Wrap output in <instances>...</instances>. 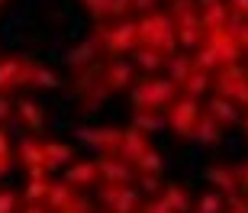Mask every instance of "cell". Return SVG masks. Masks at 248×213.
Wrapping results in <instances>:
<instances>
[{
  "label": "cell",
  "instance_id": "obj_11",
  "mask_svg": "<svg viewBox=\"0 0 248 213\" xmlns=\"http://www.w3.org/2000/svg\"><path fill=\"white\" fill-rule=\"evenodd\" d=\"M206 181H210L219 194L226 197H235L239 194V187H242V178H239V165L232 168L226 165V162H216V165H210V171H206Z\"/></svg>",
  "mask_w": 248,
  "mask_h": 213
},
{
  "label": "cell",
  "instance_id": "obj_18",
  "mask_svg": "<svg viewBox=\"0 0 248 213\" xmlns=\"http://www.w3.org/2000/svg\"><path fill=\"white\" fill-rule=\"evenodd\" d=\"M16 162L26 168V171H39V168H46V165H42V139H36V136L19 139V146H16Z\"/></svg>",
  "mask_w": 248,
  "mask_h": 213
},
{
  "label": "cell",
  "instance_id": "obj_41",
  "mask_svg": "<svg viewBox=\"0 0 248 213\" xmlns=\"http://www.w3.org/2000/svg\"><path fill=\"white\" fill-rule=\"evenodd\" d=\"M23 213H52V207H48L46 200H26Z\"/></svg>",
  "mask_w": 248,
  "mask_h": 213
},
{
  "label": "cell",
  "instance_id": "obj_6",
  "mask_svg": "<svg viewBox=\"0 0 248 213\" xmlns=\"http://www.w3.org/2000/svg\"><path fill=\"white\" fill-rule=\"evenodd\" d=\"M213 87H216V94L242 103L245 94H248V68H242V65H219L216 71H213Z\"/></svg>",
  "mask_w": 248,
  "mask_h": 213
},
{
  "label": "cell",
  "instance_id": "obj_28",
  "mask_svg": "<svg viewBox=\"0 0 248 213\" xmlns=\"http://www.w3.org/2000/svg\"><path fill=\"white\" fill-rule=\"evenodd\" d=\"M190 213H226V194H219V191H206V194L197 197V204H193Z\"/></svg>",
  "mask_w": 248,
  "mask_h": 213
},
{
  "label": "cell",
  "instance_id": "obj_8",
  "mask_svg": "<svg viewBox=\"0 0 248 213\" xmlns=\"http://www.w3.org/2000/svg\"><path fill=\"white\" fill-rule=\"evenodd\" d=\"M103 46H107V52H113V55L136 52L139 49V19H120V23L107 26Z\"/></svg>",
  "mask_w": 248,
  "mask_h": 213
},
{
  "label": "cell",
  "instance_id": "obj_33",
  "mask_svg": "<svg viewBox=\"0 0 248 213\" xmlns=\"http://www.w3.org/2000/svg\"><path fill=\"white\" fill-rule=\"evenodd\" d=\"M136 181L142 184V191L152 197H161V191H165V184H161V178L155 175V171H136Z\"/></svg>",
  "mask_w": 248,
  "mask_h": 213
},
{
  "label": "cell",
  "instance_id": "obj_12",
  "mask_svg": "<svg viewBox=\"0 0 248 213\" xmlns=\"http://www.w3.org/2000/svg\"><path fill=\"white\" fill-rule=\"evenodd\" d=\"M100 171H103V184H132V165L123 155H103L100 158Z\"/></svg>",
  "mask_w": 248,
  "mask_h": 213
},
{
  "label": "cell",
  "instance_id": "obj_40",
  "mask_svg": "<svg viewBox=\"0 0 248 213\" xmlns=\"http://www.w3.org/2000/svg\"><path fill=\"white\" fill-rule=\"evenodd\" d=\"M132 10H139L142 16H145V13H155V10H158V0H132Z\"/></svg>",
  "mask_w": 248,
  "mask_h": 213
},
{
  "label": "cell",
  "instance_id": "obj_30",
  "mask_svg": "<svg viewBox=\"0 0 248 213\" xmlns=\"http://www.w3.org/2000/svg\"><path fill=\"white\" fill-rule=\"evenodd\" d=\"M193 68H200V71H216L219 68V55H216V49L210 42H203L200 49H193Z\"/></svg>",
  "mask_w": 248,
  "mask_h": 213
},
{
  "label": "cell",
  "instance_id": "obj_42",
  "mask_svg": "<svg viewBox=\"0 0 248 213\" xmlns=\"http://www.w3.org/2000/svg\"><path fill=\"white\" fill-rule=\"evenodd\" d=\"M226 213H248V200H245V197H239V194L229 197V210H226Z\"/></svg>",
  "mask_w": 248,
  "mask_h": 213
},
{
  "label": "cell",
  "instance_id": "obj_25",
  "mask_svg": "<svg viewBox=\"0 0 248 213\" xmlns=\"http://www.w3.org/2000/svg\"><path fill=\"white\" fill-rule=\"evenodd\" d=\"M132 55H136V65L142 68V71H148V74H155L158 68H165V65H168V55H165V52H158V49H148V46H139Z\"/></svg>",
  "mask_w": 248,
  "mask_h": 213
},
{
  "label": "cell",
  "instance_id": "obj_26",
  "mask_svg": "<svg viewBox=\"0 0 248 213\" xmlns=\"http://www.w3.org/2000/svg\"><path fill=\"white\" fill-rule=\"evenodd\" d=\"M161 197L171 204V210H174V213H190L193 210L190 194H187V187H181V184H168L165 191H161Z\"/></svg>",
  "mask_w": 248,
  "mask_h": 213
},
{
  "label": "cell",
  "instance_id": "obj_31",
  "mask_svg": "<svg viewBox=\"0 0 248 213\" xmlns=\"http://www.w3.org/2000/svg\"><path fill=\"white\" fill-rule=\"evenodd\" d=\"M71 197H74V187L68 184V181H52V191H48V200H46V204L52 207V213H58L64 204H68V200H71Z\"/></svg>",
  "mask_w": 248,
  "mask_h": 213
},
{
  "label": "cell",
  "instance_id": "obj_39",
  "mask_svg": "<svg viewBox=\"0 0 248 213\" xmlns=\"http://www.w3.org/2000/svg\"><path fill=\"white\" fill-rule=\"evenodd\" d=\"M13 116H16V103H10L7 94H0V126H3V123H10Z\"/></svg>",
  "mask_w": 248,
  "mask_h": 213
},
{
  "label": "cell",
  "instance_id": "obj_43",
  "mask_svg": "<svg viewBox=\"0 0 248 213\" xmlns=\"http://www.w3.org/2000/svg\"><path fill=\"white\" fill-rule=\"evenodd\" d=\"M229 10L232 13H239V16L248 19V0H229Z\"/></svg>",
  "mask_w": 248,
  "mask_h": 213
},
{
  "label": "cell",
  "instance_id": "obj_29",
  "mask_svg": "<svg viewBox=\"0 0 248 213\" xmlns=\"http://www.w3.org/2000/svg\"><path fill=\"white\" fill-rule=\"evenodd\" d=\"M165 68H168V78H171V81L184 84V81H187V74L193 71V55H171Z\"/></svg>",
  "mask_w": 248,
  "mask_h": 213
},
{
  "label": "cell",
  "instance_id": "obj_17",
  "mask_svg": "<svg viewBox=\"0 0 248 213\" xmlns=\"http://www.w3.org/2000/svg\"><path fill=\"white\" fill-rule=\"evenodd\" d=\"M71 158H74L71 146H64V142H58V139H42V165H46V171L68 168Z\"/></svg>",
  "mask_w": 248,
  "mask_h": 213
},
{
  "label": "cell",
  "instance_id": "obj_44",
  "mask_svg": "<svg viewBox=\"0 0 248 213\" xmlns=\"http://www.w3.org/2000/svg\"><path fill=\"white\" fill-rule=\"evenodd\" d=\"M239 178H242V187H248V162L239 165Z\"/></svg>",
  "mask_w": 248,
  "mask_h": 213
},
{
  "label": "cell",
  "instance_id": "obj_2",
  "mask_svg": "<svg viewBox=\"0 0 248 213\" xmlns=\"http://www.w3.org/2000/svg\"><path fill=\"white\" fill-rule=\"evenodd\" d=\"M171 19L177 26V42L184 49H200L206 42V29H203L200 19V0H174Z\"/></svg>",
  "mask_w": 248,
  "mask_h": 213
},
{
  "label": "cell",
  "instance_id": "obj_1",
  "mask_svg": "<svg viewBox=\"0 0 248 213\" xmlns=\"http://www.w3.org/2000/svg\"><path fill=\"white\" fill-rule=\"evenodd\" d=\"M139 46H148V49H158V52H165L168 58L174 55V46H177V26L171 13H145V16H139Z\"/></svg>",
  "mask_w": 248,
  "mask_h": 213
},
{
  "label": "cell",
  "instance_id": "obj_7",
  "mask_svg": "<svg viewBox=\"0 0 248 213\" xmlns=\"http://www.w3.org/2000/svg\"><path fill=\"white\" fill-rule=\"evenodd\" d=\"M100 204L107 213H142V197L129 184H100Z\"/></svg>",
  "mask_w": 248,
  "mask_h": 213
},
{
  "label": "cell",
  "instance_id": "obj_10",
  "mask_svg": "<svg viewBox=\"0 0 248 213\" xmlns=\"http://www.w3.org/2000/svg\"><path fill=\"white\" fill-rule=\"evenodd\" d=\"M206 42L216 49V55H219V65H239V55L245 52V49H242V42L229 33V26L210 29V33H206Z\"/></svg>",
  "mask_w": 248,
  "mask_h": 213
},
{
  "label": "cell",
  "instance_id": "obj_19",
  "mask_svg": "<svg viewBox=\"0 0 248 213\" xmlns=\"http://www.w3.org/2000/svg\"><path fill=\"white\" fill-rule=\"evenodd\" d=\"M206 113H210V116L219 123V126H235V123H239V110H235V100L222 97V94L210 97V103H206Z\"/></svg>",
  "mask_w": 248,
  "mask_h": 213
},
{
  "label": "cell",
  "instance_id": "obj_4",
  "mask_svg": "<svg viewBox=\"0 0 248 213\" xmlns=\"http://www.w3.org/2000/svg\"><path fill=\"white\" fill-rule=\"evenodd\" d=\"M200 97H190V94H177L174 103L165 110L168 130H174L181 139H193V130H197V120H200Z\"/></svg>",
  "mask_w": 248,
  "mask_h": 213
},
{
  "label": "cell",
  "instance_id": "obj_16",
  "mask_svg": "<svg viewBox=\"0 0 248 213\" xmlns=\"http://www.w3.org/2000/svg\"><path fill=\"white\" fill-rule=\"evenodd\" d=\"M29 58L23 55H10L0 62V94L13 91V87H23V71H26Z\"/></svg>",
  "mask_w": 248,
  "mask_h": 213
},
{
  "label": "cell",
  "instance_id": "obj_15",
  "mask_svg": "<svg viewBox=\"0 0 248 213\" xmlns=\"http://www.w3.org/2000/svg\"><path fill=\"white\" fill-rule=\"evenodd\" d=\"M229 16H232L229 0H200V19H203V29H206V33L226 26Z\"/></svg>",
  "mask_w": 248,
  "mask_h": 213
},
{
  "label": "cell",
  "instance_id": "obj_3",
  "mask_svg": "<svg viewBox=\"0 0 248 213\" xmlns=\"http://www.w3.org/2000/svg\"><path fill=\"white\" fill-rule=\"evenodd\" d=\"M177 91H181V84L171 78H148V81H139L132 87V103L145 107V110H168L174 103Z\"/></svg>",
  "mask_w": 248,
  "mask_h": 213
},
{
  "label": "cell",
  "instance_id": "obj_35",
  "mask_svg": "<svg viewBox=\"0 0 248 213\" xmlns=\"http://www.w3.org/2000/svg\"><path fill=\"white\" fill-rule=\"evenodd\" d=\"M81 3H84V10H87L91 16H97V19L113 16V0H81Z\"/></svg>",
  "mask_w": 248,
  "mask_h": 213
},
{
  "label": "cell",
  "instance_id": "obj_27",
  "mask_svg": "<svg viewBox=\"0 0 248 213\" xmlns=\"http://www.w3.org/2000/svg\"><path fill=\"white\" fill-rule=\"evenodd\" d=\"M210 84H213V74H210V71H200V68H193V71L187 74V81L181 84V91L190 94V97H203Z\"/></svg>",
  "mask_w": 248,
  "mask_h": 213
},
{
  "label": "cell",
  "instance_id": "obj_23",
  "mask_svg": "<svg viewBox=\"0 0 248 213\" xmlns=\"http://www.w3.org/2000/svg\"><path fill=\"white\" fill-rule=\"evenodd\" d=\"M16 120L26 126V130H42V123H46V113H42V107H39L32 97H23V100L16 103Z\"/></svg>",
  "mask_w": 248,
  "mask_h": 213
},
{
  "label": "cell",
  "instance_id": "obj_36",
  "mask_svg": "<svg viewBox=\"0 0 248 213\" xmlns=\"http://www.w3.org/2000/svg\"><path fill=\"white\" fill-rule=\"evenodd\" d=\"M58 213H93V210H91V200H87V197L74 194V197H71V200H68V204H64Z\"/></svg>",
  "mask_w": 248,
  "mask_h": 213
},
{
  "label": "cell",
  "instance_id": "obj_34",
  "mask_svg": "<svg viewBox=\"0 0 248 213\" xmlns=\"http://www.w3.org/2000/svg\"><path fill=\"white\" fill-rule=\"evenodd\" d=\"M161 168H165V158H161V152H158V148H148L145 155H142V162H139L136 165V171H161Z\"/></svg>",
  "mask_w": 248,
  "mask_h": 213
},
{
  "label": "cell",
  "instance_id": "obj_37",
  "mask_svg": "<svg viewBox=\"0 0 248 213\" xmlns=\"http://www.w3.org/2000/svg\"><path fill=\"white\" fill-rule=\"evenodd\" d=\"M142 213H174L171 204H168L165 197H148L145 204H142Z\"/></svg>",
  "mask_w": 248,
  "mask_h": 213
},
{
  "label": "cell",
  "instance_id": "obj_32",
  "mask_svg": "<svg viewBox=\"0 0 248 213\" xmlns=\"http://www.w3.org/2000/svg\"><path fill=\"white\" fill-rule=\"evenodd\" d=\"M13 171V148H10V136L0 126V178H7Z\"/></svg>",
  "mask_w": 248,
  "mask_h": 213
},
{
  "label": "cell",
  "instance_id": "obj_20",
  "mask_svg": "<svg viewBox=\"0 0 248 213\" xmlns=\"http://www.w3.org/2000/svg\"><path fill=\"white\" fill-rule=\"evenodd\" d=\"M23 87H58V74L46 65H36V62H26V71H23Z\"/></svg>",
  "mask_w": 248,
  "mask_h": 213
},
{
  "label": "cell",
  "instance_id": "obj_9",
  "mask_svg": "<svg viewBox=\"0 0 248 213\" xmlns=\"http://www.w3.org/2000/svg\"><path fill=\"white\" fill-rule=\"evenodd\" d=\"M64 181L74 187V191H87V187H97L103 181L100 171V158H87V162H74L64 171Z\"/></svg>",
  "mask_w": 248,
  "mask_h": 213
},
{
  "label": "cell",
  "instance_id": "obj_48",
  "mask_svg": "<svg viewBox=\"0 0 248 213\" xmlns=\"http://www.w3.org/2000/svg\"><path fill=\"white\" fill-rule=\"evenodd\" d=\"M3 3H7V0H0V7H3Z\"/></svg>",
  "mask_w": 248,
  "mask_h": 213
},
{
  "label": "cell",
  "instance_id": "obj_45",
  "mask_svg": "<svg viewBox=\"0 0 248 213\" xmlns=\"http://www.w3.org/2000/svg\"><path fill=\"white\" fill-rule=\"evenodd\" d=\"M242 49L248 52V23H245V33H242Z\"/></svg>",
  "mask_w": 248,
  "mask_h": 213
},
{
  "label": "cell",
  "instance_id": "obj_22",
  "mask_svg": "<svg viewBox=\"0 0 248 213\" xmlns=\"http://www.w3.org/2000/svg\"><path fill=\"white\" fill-rule=\"evenodd\" d=\"M132 126L142 132H161L168 130V120L161 110H145V107H136V113H132Z\"/></svg>",
  "mask_w": 248,
  "mask_h": 213
},
{
  "label": "cell",
  "instance_id": "obj_5",
  "mask_svg": "<svg viewBox=\"0 0 248 213\" xmlns=\"http://www.w3.org/2000/svg\"><path fill=\"white\" fill-rule=\"evenodd\" d=\"M74 132L84 146L97 148L100 155H120L123 136H126V130H120V126H78Z\"/></svg>",
  "mask_w": 248,
  "mask_h": 213
},
{
  "label": "cell",
  "instance_id": "obj_21",
  "mask_svg": "<svg viewBox=\"0 0 248 213\" xmlns=\"http://www.w3.org/2000/svg\"><path fill=\"white\" fill-rule=\"evenodd\" d=\"M48 191H52V178H48L46 168L26 171V191H23L26 200H48Z\"/></svg>",
  "mask_w": 248,
  "mask_h": 213
},
{
  "label": "cell",
  "instance_id": "obj_46",
  "mask_svg": "<svg viewBox=\"0 0 248 213\" xmlns=\"http://www.w3.org/2000/svg\"><path fill=\"white\" fill-rule=\"evenodd\" d=\"M242 126H245V132H248V113H245V116H242Z\"/></svg>",
  "mask_w": 248,
  "mask_h": 213
},
{
  "label": "cell",
  "instance_id": "obj_14",
  "mask_svg": "<svg viewBox=\"0 0 248 213\" xmlns=\"http://www.w3.org/2000/svg\"><path fill=\"white\" fill-rule=\"evenodd\" d=\"M148 148H152V142H148V132H142V130H136V126H132V130H129L126 136H123L120 155L126 158V162H129L132 168H136L139 162H142V155H145Z\"/></svg>",
  "mask_w": 248,
  "mask_h": 213
},
{
  "label": "cell",
  "instance_id": "obj_24",
  "mask_svg": "<svg viewBox=\"0 0 248 213\" xmlns=\"http://www.w3.org/2000/svg\"><path fill=\"white\" fill-rule=\"evenodd\" d=\"M193 139H200L203 146H216V142L222 139V126L213 120L206 110H203L200 120H197V130H193Z\"/></svg>",
  "mask_w": 248,
  "mask_h": 213
},
{
  "label": "cell",
  "instance_id": "obj_38",
  "mask_svg": "<svg viewBox=\"0 0 248 213\" xmlns=\"http://www.w3.org/2000/svg\"><path fill=\"white\" fill-rule=\"evenodd\" d=\"M16 191H0V213H16Z\"/></svg>",
  "mask_w": 248,
  "mask_h": 213
},
{
  "label": "cell",
  "instance_id": "obj_13",
  "mask_svg": "<svg viewBox=\"0 0 248 213\" xmlns=\"http://www.w3.org/2000/svg\"><path fill=\"white\" fill-rule=\"evenodd\" d=\"M132 81H136V68L129 65V62H110V65H103V87L110 94L132 87Z\"/></svg>",
  "mask_w": 248,
  "mask_h": 213
},
{
  "label": "cell",
  "instance_id": "obj_47",
  "mask_svg": "<svg viewBox=\"0 0 248 213\" xmlns=\"http://www.w3.org/2000/svg\"><path fill=\"white\" fill-rule=\"evenodd\" d=\"M242 197H245V200H248V187H245V194H242Z\"/></svg>",
  "mask_w": 248,
  "mask_h": 213
}]
</instances>
